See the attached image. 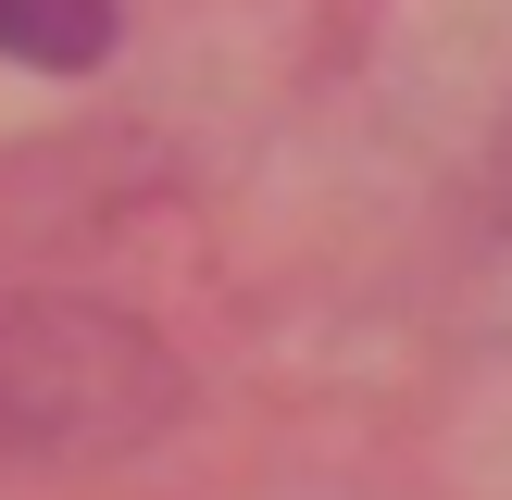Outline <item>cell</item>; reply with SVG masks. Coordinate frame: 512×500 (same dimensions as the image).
I'll return each instance as SVG.
<instances>
[{"mask_svg":"<svg viewBox=\"0 0 512 500\" xmlns=\"http://www.w3.org/2000/svg\"><path fill=\"white\" fill-rule=\"evenodd\" d=\"M188 375L150 325L100 313V300H25L0 288V450H138L175 425Z\"/></svg>","mask_w":512,"mask_h":500,"instance_id":"1","label":"cell"},{"mask_svg":"<svg viewBox=\"0 0 512 500\" xmlns=\"http://www.w3.org/2000/svg\"><path fill=\"white\" fill-rule=\"evenodd\" d=\"M100 50H113V0H0V63L88 75Z\"/></svg>","mask_w":512,"mask_h":500,"instance_id":"2","label":"cell"}]
</instances>
